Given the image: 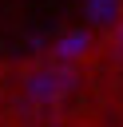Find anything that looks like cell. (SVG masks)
I'll return each mask as SVG.
<instances>
[{"instance_id":"cell-1","label":"cell","mask_w":123,"mask_h":127,"mask_svg":"<svg viewBox=\"0 0 123 127\" xmlns=\"http://www.w3.org/2000/svg\"><path fill=\"white\" fill-rule=\"evenodd\" d=\"M75 87H79V75L71 67H63V64H40V67H32L24 75L20 99L32 111H56V107H63L75 95Z\"/></svg>"},{"instance_id":"cell-2","label":"cell","mask_w":123,"mask_h":127,"mask_svg":"<svg viewBox=\"0 0 123 127\" xmlns=\"http://www.w3.org/2000/svg\"><path fill=\"white\" fill-rule=\"evenodd\" d=\"M111 52H115V60L123 64V24H119V32H115V40H111Z\"/></svg>"}]
</instances>
